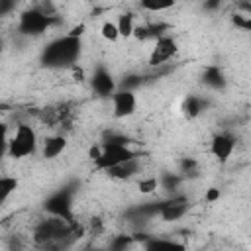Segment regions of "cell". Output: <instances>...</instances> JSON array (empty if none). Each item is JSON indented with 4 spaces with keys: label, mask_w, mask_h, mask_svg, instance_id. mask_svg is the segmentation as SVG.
<instances>
[{
    "label": "cell",
    "mask_w": 251,
    "mask_h": 251,
    "mask_svg": "<svg viewBox=\"0 0 251 251\" xmlns=\"http://www.w3.org/2000/svg\"><path fill=\"white\" fill-rule=\"evenodd\" d=\"M90 86H92V90H94L98 96H102V98L112 96V94L116 92V82H114L112 75H110L104 67H96V71H94L92 76H90Z\"/></svg>",
    "instance_id": "8"
},
{
    "label": "cell",
    "mask_w": 251,
    "mask_h": 251,
    "mask_svg": "<svg viewBox=\"0 0 251 251\" xmlns=\"http://www.w3.org/2000/svg\"><path fill=\"white\" fill-rule=\"evenodd\" d=\"M188 210V200L184 196H175L167 202H161V208H159V216L165 220V222H173V220H178L180 216H184Z\"/></svg>",
    "instance_id": "9"
},
{
    "label": "cell",
    "mask_w": 251,
    "mask_h": 251,
    "mask_svg": "<svg viewBox=\"0 0 251 251\" xmlns=\"http://www.w3.org/2000/svg\"><path fill=\"white\" fill-rule=\"evenodd\" d=\"M112 106H114V118H118V120L129 118L137 108V98H135L133 90L120 88L112 94Z\"/></svg>",
    "instance_id": "6"
},
{
    "label": "cell",
    "mask_w": 251,
    "mask_h": 251,
    "mask_svg": "<svg viewBox=\"0 0 251 251\" xmlns=\"http://www.w3.org/2000/svg\"><path fill=\"white\" fill-rule=\"evenodd\" d=\"M141 8L147 12H163L175 6V0H139Z\"/></svg>",
    "instance_id": "16"
},
{
    "label": "cell",
    "mask_w": 251,
    "mask_h": 251,
    "mask_svg": "<svg viewBox=\"0 0 251 251\" xmlns=\"http://www.w3.org/2000/svg\"><path fill=\"white\" fill-rule=\"evenodd\" d=\"M216 200H220V188H208L206 190V202H216Z\"/></svg>",
    "instance_id": "26"
},
{
    "label": "cell",
    "mask_w": 251,
    "mask_h": 251,
    "mask_svg": "<svg viewBox=\"0 0 251 251\" xmlns=\"http://www.w3.org/2000/svg\"><path fill=\"white\" fill-rule=\"evenodd\" d=\"M149 35V29L147 27H141V25H135L133 27V33H131V37H137V39H145Z\"/></svg>",
    "instance_id": "24"
},
{
    "label": "cell",
    "mask_w": 251,
    "mask_h": 251,
    "mask_svg": "<svg viewBox=\"0 0 251 251\" xmlns=\"http://www.w3.org/2000/svg\"><path fill=\"white\" fill-rule=\"evenodd\" d=\"M35 147H37V133L27 124H20L14 135L8 139V155L12 159H24L31 155Z\"/></svg>",
    "instance_id": "2"
},
{
    "label": "cell",
    "mask_w": 251,
    "mask_h": 251,
    "mask_svg": "<svg viewBox=\"0 0 251 251\" xmlns=\"http://www.w3.org/2000/svg\"><path fill=\"white\" fill-rule=\"evenodd\" d=\"M65 147H67V139L63 135H51L43 141V157L55 159L65 151Z\"/></svg>",
    "instance_id": "12"
},
{
    "label": "cell",
    "mask_w": 251,
    "mask_h": 251,
    "mask_svg": "<svg viewBox=\"0 0 251 251\" xmlns=\"http://www.w3.org/2000/svg\"><path fill=\"white\" fill-rule=\"evenodd\" d=\"M16 4H18V0H0V16L10 14L16 8Z\"/></svg>",
    "instance_id": "22"
},
{
    "label": "cell",
    "mask_w": 251,
    "mask_h": 251,
    "mask_svg": "<svg viewBox=\"0 0 251 251\" xmlns=\"http://www.w3.org/2000/svg\"><path fill=\"white\" fill-rule=\"evenodd\" d=\"M100 35H102L106 41H118V39H120L118 25H116L114 22H104L102 27H100Z\"/></svg>",
    "instance_id": "17"
},
{
    "label": "cell",
    "mask_w": 251,
    "mask_h": 251,
    "mask_svg": "<svg viewBox=\"0 0 251 251\" xmlns=\"http://www.w3.org/2000/svg\"><path fill=\"white\" fill-rule=\"evenodd\" d=\"M176 49H178V47H176V41H175L173 37H167V35L159 37V39L155 41L151 53H149V65H151V67H159V65L167 63V61L176 53Z\"/></svg>",
    "instance_id": "7"
},
{
    "label": "cell",
    "mask_w": 251,
    "mask_h": 251,
    "mask_svg": "<svg viewBox=\"0 0 251 251\" xmlns=\"http://www.w3.org/2000/svg\"><path fill=\"white\" fill-rule=\"evenodd\" d=\"M51 24H53L51 16L45 14L41 8H29V10L22 12L20 22H18V31L27 37H37V35L45 33Z\"/></svg>",
    "instance_id": "4"
},
{
    "label": "cell",
    "mask_w": 251,
    "mask_h": 251,
    "mask_svg": "<svg viewBox=\"0 0 251 251\" xmlns=\"http://www.w3.org/2000/svg\"><path fill=\"white\" fill-rule=\"evenodd\" d=\"M127 243H129V237H122V239H118V241H116V243H114L112 247H116V249H120V247H126Z\"/></svg>",
    "instance_id": "29"
},
{
    "label": "cell",
    "mask_w": 251,
    "mask_h": 251,
    "mask_svg": "<svg viewBox=\"0 0 251 251\" xmlns=\"http://www.w3.org/2000/svg\"><path fill=\"white\" fill-rule=\"evenodd\" d=\"M18 178L16 176H0V204H4L12 194L14 190L18 188Z\"/></svg>",
    "instance_id": "14"
},
{
    "label": "cell",
    "mask_w": 251,
    "mask_h": 251,
    "mask_svg": "<svg viewBox=\"0 0 251 251\" xmlns=\"http://www.w3.org/2000/svg\"><path fill=\"white\" fill-rule=\"evenodd\" d=\"M82 43L80 37H59L53 39L49 45H45L43 53H41V63L45 67H73L80 55Z\"/></svg>",
    "instance_id": "1"
},
{
    "label": "cell",
    "mask_w": 251,
    "mask_h": 251,
    "mask_svg": "<svg viewBox=\"0 0 251 251\" xmlns=\"http://www.w3.org/2000/svg\"><path fill=\"white\" fill-rule=\"evenodd\" d=\"M0 47H2V37H0Z\"/></svg>",
    "instance_id": "31"
},
{
    "label": "cell",
    "mask_w": 251,
    "mask_h": 251,
    "mask_svg": "<svg viewBox=\"0 0 251 251\" xmlns=\"http://www.w3.org/2000/svg\"><path fill=\"white\" fill-rule=\"evenodd\" d=\"M139 169V157H133L129 161H124L120 165H114L110 169H106V173L112 176V178H118V180H124V178H129L137 173Z\"/></svg>",
    "instance_id": "11"
},
{
    "label": "cell",
    "mask_w": 251,
    "mask_h": 251,
    "mask_svg": "<svg viewBox=\"0 0 251 251\" xmlns=\"http://www.w3.org/2000/svg\"><path fill=\"white\" fill-rule=\"evenodd\" d=\"M220 4H222V0H208V2L204 4V6H206L208 10H212V8H218Z\"/></svg>",
    "instance_id": "30"
},
{
    "label": "cell",
    "mask_w": 251,
    "mask_h": 251,
    "mask_svg": "<svg viewBox=\"0 0 251 251\" xmlns=\"http://www.w3.org/2000/svg\"><path fill=\"white\" fill-rule=\"evenodd\" d=\"M45 210L51 216L63 218L67 222H73V192L67 190V188H63V190L51 194L45 200Z\"/></svg>",
    "instance_id": "5"
},
{
    "label": "cell",
    "mask_w": 251,
    "mask_h": 251,
    "mask_svg": "<svg viewBox=\"0 0 251 251\" xmlns=\"http://www.w3.org/2000/svg\"><path fill=\"white\" fill-rule=\"evenodd\" d=\"M184 112H186L190 118L198 116V114L202 112V100L196 98V96H188L186 102H184Z\"/></svg>",
    "instance_id": "18"
},
{
    "label": "cell",
    "mask_w": 251,
    "mask_h": 251,
    "mask_svg": "<svg viewBox=\"0 0 251 251\" xmlns=\"http://www.w3.org/2000/svg\"><path fill=\"white\" fill-rule=\"evenodd\" d=\"M116 25H118L120 37H131L133 27H135V24H133V16H131V14H127V12L120 14V18H118Z\"/></svg>",
    "instance_id": "15"
},
{
    "label": "cell",
    "mask_w": 251,
    "mask_h": 251,
    "mask_svg": "<svg viewBox=\"0 0 251 251\" xmlns=\"http://www.w3.org/2000/svg\"><path fill=\"white\" fill-rule=\"evenodd\" d=\"M157 184H159V182H157L155 176H143V178L137 182L141 194H151V192H155V190H157Z\"/></svg>",
    "instance_id": "19"
},
{
    "label": "cell",
    "mask_w": 251,
    "mask_h": 251,
    "mask_svg": "<svg viewBox=\"0 0 251 251\" xmlns=\"http://www.w3.org/2000/svg\"><path fill=\"white\" fill-rule=\"evenodd\" d=\"M143 247H147V249H175V247H180V245H178V243H175V241L153 239V241H147Z\"/></svg>",
    "instance_id": "20"
},
{
    "label": "cell",
    "mask_w": 251,
    "mask_h": 251,
    "mask_svg": "<svg viewBox=\"0 0 251 251\" xmlns=\"http://www.w3.org/2000/svg\"><path fill=\"white\" fill-rule=\"evenodd\" d=\"M233 147H235V139H233V135H229V133H218V135L212 139V143H210V151H212V155H214L220 163H226V161L229 159Z\"/></svg>",
    "instance_id": "10"
},
{
    "label": "cell",
    "mask_w": 251,
    "mask_h": 251,
    "mask_svg": "<svg viewBox=\"0 0 251 251\" xmlns=\"http://www.w3.org/2000/svg\"><path fill=\"white\" fill-rule=\"evenodd\" d=\"M133 157H139L137 151L129 149L127 143H116V141H104L102 143V153L100 157L94 161V167L98 171H106L114 165H120L124 161H129Z\"/></svg>",
    "instance_id": "3"
},
{
    "label": "cell",
    "mask_w": 251,
    "mask_h": 251,
    "mask_svg": "<svg viewBox=\"0 0 251 251\" xmlns=\"http://www.w3.org/2000/svg\"><path fill=\"white\" fill-rule=\"evenodd\" d=\"M178 163H180L182 173H188L190 169H194V167H196V161H194V159H186V157H184V159H180Z\"/></svg>",
    "instance_id": "25"
},
{
    "label": "cell",
    "mask_w": 251,
    "mask_h": 251,
    "mask_svg": "<svg viewBox=\"0 0 251 251\" xmlns=\"http://www.w3.org/2000/svg\"><path fill=\"white\" fill-rule=\"evenodd\" d=\"M100 153H102V145H92V147L88 149V157H90L92 161H96V159L100 157Z\"/></svg>",
    "instance_id": "28"
},
{
    "label": "cell",
    "mask_w": 251,
    "mask_h": 251,
    "mask_svg": "<svg viewBox=\"0 0 251 251\" xmlns=\"http://www.w3.org/2000/svg\"><path fill=\"white\" fill-rule=\"evenodd\" d=\"M84 29H86V25H84V24H78V25H75L67 35H71V37H82Z\"/></svg>",
    "instance_id": "27"
},
{
    "label": "cell",
    "mask_w": 251,
    "mask_h": 251,
    "mask_svg": "<svg viewBox=\"0 0 251 251\" xmlns=\"http://www.w3.org/2000/svg\"><path fill=\"white\" fill-rule=\"evenodd\" d=\"M204 82L212 88H224L226 86V78H224V73L218 69V67H208L206 73H204Z\"/></svg>",
    "instance_id": "13"
},
{
    "label": "cell",
    "mask_w": 251,
    "mask_h": 251,
    "mask_svg": "<svg viewBox=\"0 0 251 251\" xmlns=\"http://www.w3.org/2000/svg\"><path fill=\"white\" fill-rule=\"evenodd\" d=\"M233 24H235L237 27H243V29H249V27H251L249 18H247V16H241V14H235V16H233Z\"/></svg>",
    "instance_id": "23"
},
{
    "label": "cell",
    "mask_w": 251,
    "mask_h": 251,
    "mask_svg": "<svg viewBox=\"0 0 251 251\" xmlns=\"http://www.w3.org/2000/svg\"><path fill=\"white\" fill-rule=\"evenodd\" d=\"M8 153V127L0 124V159Z\"/></svg>",
    "instance_id": "21"
}]
</instances>
